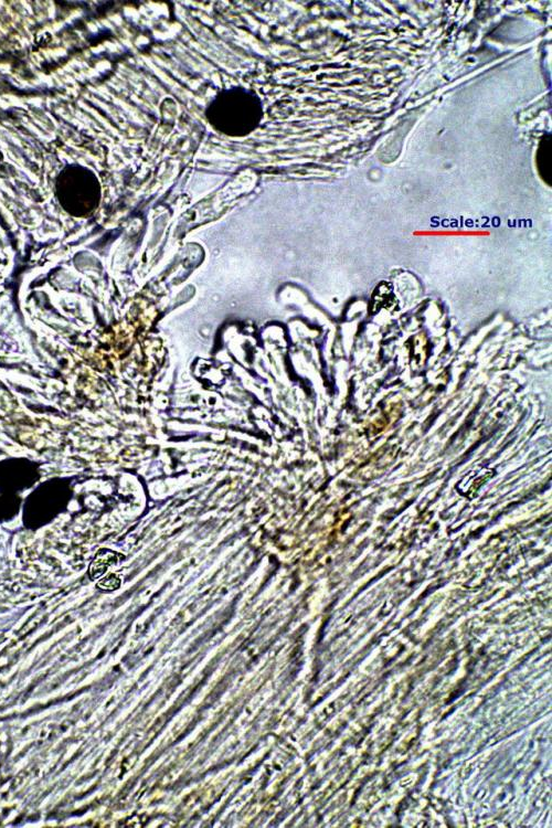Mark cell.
<instances>
[{
	"instance_id": "cell-3",
	"label": "cell",
	"mask_w": 552,
	"mask_h": 828,
	"mask_svg": "<svg viewBox=\"0 0 552 828\" xmlns=\"http://www.w3.org/2000/svg\"><path fill=\"white\" fill-rule=\"evenodd\" d=\"M119 584H120V580L117 576H115V575H110V576L102 580L98 583V587H100L103 590H115V588H117L119 586Z\"/></svg>"
},
{
	"instance_id": "cell-1",
	"label": "cell",
	"mask_w": 552,
	"mask_h": 828,
	"mask_svg": "<svg viewBox=\"0 0 552 828\" xmlns=\"http://www.w3.org/2000/svg\"><path fill=\"white\" fill-rule=\"evenodd\" d=\"M209 123L227 136H245L252 132L263 117L256 94L242 87H232L219 93L205 112Z\"/></svg>"
},
{
	"instance_id": "cell-2",
	"label": "cell",
	"mask_w": 552,
	"mask_h": 828,
	"mask_svg": "<svg viewBox=\"0 0 552 828\" xmlns=\"http://www.w3.org/2000/svg\"><path fill=\"white\" fill-rule=\"evenodd\" d=\"M55 194L71 214L82 216L98 203L99 182L95 173L81 164L64 167L55 179Z\"/></svg>"
}]
</instances>
